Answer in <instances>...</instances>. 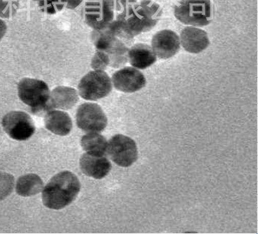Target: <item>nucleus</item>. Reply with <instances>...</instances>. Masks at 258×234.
<instances>
[{
    "instance_id": "nucleus-4",
    "label": "nucleus",
    "mask_w": 258,
    "mask_h": 234,
    "mask_svg": "<svg viewBox=\"0 0 258 234\" xmlns=\"http://www.w3.org/2000/svg\"><path fill=\"white\" fill-rule=\"evenodd\" d=\"M20 100L31 108L32 113L38 114L50 111V91L42 80L24 78L18 86Z\"/></svg>"
},
{
    "instance_id": "nucleus-24",
    "label": "nucleus",
    "mask_w": 258,
    "mask_h": 234,
    "mask_svg": "<svg viewBox=\"0 0 258 234\" xmlns=\"http://www.w3.org/2000/svg\"><path fill=\"white\" fill-rule=\"evenodd\" d=\"M66 8L69 9H75L81 5L84 0H62Z\"/></svg>"
},
{
    "instance_id": "nucleus-1",
    "label": "nucleus",
    "mask_w": 258,
    "mask_h": 234,
    "mask_svg": "<svg viewBox=\"0 0 258 234\" xmlns=\"http://www.w3.org/2000/svg\"><path fill=\"white\" fill-rule=\"evenodd\" d=\"M163 15L161 6L152 0H142L123 9L113 22L120 38L131 41L137 35L152 31Z\"/></svg>"
},
{
    "instance_id": "nucleus-16",
    "label": "nucleus",
    "mask_w": 258,
    "mask_h": 234,
    "mask_svg": "<svg viewBox=\"0 0 258 234\" xmlns=\"http://www.w3.org/2000/svg\"><path fill=\"white\" fill-rule=\"evenodd\" d=\"M79 95L74 88L59 86L50 93V108L69 110L78 102Z\"/></svg>"
},
{
    "instance_id": "nucleus-21",
    "label": "nucleus",
    "mask_w": 258,
    "mask_h": 234,
    "mask_svg": "<svg viewBox=\"0 0 258 234\" xmlns=\"http://www.w3.org/2000/svg\"><path fill=\"white\" fill-rule=\"evenodd\" d=\"M39 8L41 12L54 15L65 7L62 0H38Z\"/></svg>"
},
{
    "instance_id": "nucleus-14",
    "label": "nucleus",
    "mask_w": 258,
    "mask_h": 234,
    "mask_svg": "<svg viewBox=\"0 0 258 234\" xmlns=\"http://www.w3.org/2000/svg\"><path fill=\"white\" fill-rule=\"evenodd\" d=\"M127 60L133 67L145 70L156 63L157 57L151 46L146 44H137L128 50Z\"/></svg>"
},
{
    "instance_id": "nucleus-13",
    "label": "nucleus",
    "mask_w": 258,
    "mask_h": 234,
    "mask_svg": "<svg viewBox=\"0 0 258 234\" xmlns=\"http://www.w3.org/2000/svg\"><path fill=\"white\" fill-rule=\"evenodd\" d=\"M81 170L85 175L96 179L106 177L112 169V164L105 156L85 153L80 159Z\"/></svg>"
},
{
    "instance_id": "nucleus-7",
    "label": "nucleus",
    "mask_w": 258,
    "mask_h": 234,
    "mask_svg": "<svg viewBox=\"0 0 258 234\" xmlns=\"http://www.w3.org/2000/svg\"><path fill=\"white\" fill-rule=\"evenodd\" d=\"M2 125L8 136L18 141L29 139L35 132L33 119L24 111H13L6 114Z\"/></svg>"
},
{
    "instance_id": "nucleus-19",
    "label": "nucleus",
    "mask_w": 258,
    "mask_h": 234,
    "mask_svg": "<svg viewBox=\"0 0 258 234\" xmlns=\"http://www.w3.org/2000/svg\"><path fill=\"white\" fill-rule=\"evenodd\" d=\"M15 179L10 174L0 172V201L8 197L14 188Z\"/></svg>"
},
{
    "instance_id": "nucleus-6",
    "label": "nucleus",
    "mask_w": 258,
    "mask_h": 234,
    "mask_svg": "<svg viewBox=\"0 0 258 234\" xmlns=\"http://www.w3.org/2000/svg\"><path fill=\"white\" fill-rule=\"evenodd\" d=\"M107 153L113 162L121 167H129L138 159L137 144L123 135L113 136L107 143Z\"/></svg>"
},
{
    "instance_id": "nucleus-2",
    "label": "nucleus",
    "mask_w": 258,
    "mask_h": 234,
    "mask_svg": "<svg viewBox=\"0 0 258 234\" xmlns=\"http://www.w3.org/2000/svg\"><path fill=\"white\" fill-rule=\"evenodd\" d=\"M80 190L76 175L70 171L61 172L47 183L42 192L43 203L49 209H63L75 201Z\"/></svg>"
},
{
    "instance_id": "nucleus-3",
    "label": "nucleus",
    "mask_w": 258,
    "mask_h": 234,
    "mask_svg": "<svg viewBox=\"0 0 258 234\" xmlns=\"http://www.w3.org/2000/svg\"><path fill=\"white\" fill-rule=\"evenodd\" d=\"M174 16L185 25L203 27L212 22V4L210 0H180L175 6Z\"/></svg>"
},
{
    "instance_id": "nucleus-9",
    "label": "nucleus",
    "mask_w": 258,
    "mask_h": 234,
    "mask_svg": "<svg viewBox=\"0 0 258 234\" xmlns=\"http://www.w3.org/2000/svg\"><path fill=\"white\" fill-rule=\"evenodd\" d=\"M77 125L88 133L103 132L107 127V119L102 108L95 103L86 102L77 109Z\"/></svg>"
},
{
    "instance_id": "nucleus-5",
    "label": "nucleus",
    "mask_w": 258,
    "mask_h": 234,
    "mask_svg": "<svg viewBox=\"0 0 258 234\" xmlns=\"http://www.w3.org/2000/svg\"><path fill=\"white\" fill-rule=\"evenodd\" d=\"M112 80L105 71L94 70L85 75L78 85L79 93L86 100L96 101L110 94Z\"/></svg>"
},
{
    "instance_id": "nucleus-17",
    "label": "nucleus",
    "mask_w": 258,
    "mask_h": 234,
    "mask_svg": "<svg viewBox=\"0 0 258 234\" xmlns=\"http://www.w3.org/2000/svg\"><path fill=\"white\" fill-rule=\"evenodd\" d=\"M83 149L88 154L96 156H105L107 153L106 139L98 133H88L81 140Z\"/></svg>"
},
{
    "instance_id": "nucleus-23",
    "label": "nucleus",
    "mask_w": 258,
    "mask_h": 234,
    "mask_svg": "<svg viewBox=\"0 0 258 234\" xmlns=\"http://www.w3.org/2000/svg\"><path fill=\"white\" fill-rule=\"evenodd\" d=\"M107 1L112 6L114 11H121L128 6L137 3V0H107Z\"/></svg>"
},
{
    "instance_id": "nucleus-26",
    "label": "nucleus",
    "mask_w": 258,
    "mask_h": 234,
    "mask_svg": "<svg viewBox=\"0 0 258 234\" xmlns=\"http://www.w3.org/2000/svg\"><path fill=\"white\" fill-rule=\"evenodd\" d=\"M33 1H38V0H33Z\"/></svg>"
},
{
    "instance_id": "nucleus-12",
    "label": "nucleus",
    "mask_w": 258,
    "mask_h": 234,
    "mask_svg": "<svg viewBox=\"0 0 258 234\" xmlns=\"http://www.w3.org/2000/svg\"><path fill=\"white\" fill-rule=\"evenodd\" d=\"M180 46L191 54L201 53L210 45V38L204 30L194 26L184 28L180 33Z\"/></svg>"
},
{
    "instance_id": "nucleus-10",
    "label": "nucleus",
    "mask_w": 258,
    "mask_h": 234,
    "mask_svg": "<svg viewBox=\"0 0 258 234\" xmlns=\"http://www.w3.org/2000/svg\"><path fill=\"white\" fill-rule=\"evenodd\" d=\"M112 83L116 90L124 93H135L146 85V78L138 69L125 67L112 75Z\"/></svg>"
},
{
    "instance_id": "nucleus-22",
    "label": "nucleus",
    "mask_w": 258,
    "mask_h": 234,
    "mask_svg": "<svg viewBox=\"0 0 258 234\" xmlns=\"http://www.w3.org/2000/svg\"><path fill=\"white\" fill-rule=\"evenodd\" d=\"M110 59L108 54L101 50H97L92 59V68L94 70L104 71L107 67L110 66Z\"/></svg>"
},
{
    "instance_id": "nucleus-11",
    "label": "nucleus",
    "mask_w": 258,
    "mask_h": 234,
    "mask_svg": "<svg viewBox=\"0 0 258 234\" xmlns=\"http://www.w3.org/2000/svg\"><path fill=\"white\" fill-rule=\"evenodd\" d=\"M151 47L156 57L159 59H170L180 50V37L174 31L163 30L154 35Z\"/></svg>"
},
{
    "instance_id": "nucleus-15",
    "label": "nucleus",
    "mask_w": 258,
    "mask_h": 234,
    "mask_svg": "<svg viewBox=\"0 0 258 234\" xmlns=\"http://www.w3.org/2000/svg\"><path fill=\"white\" fill-rule=\"evenodd\" d=\"M45 127L52 134L65 136L73 129V121L69 114L59 110H50L44 118Z\"/></svg>"
},
{
    "instance_id": "nucleus-25",
    "label": "nucleus",
    "mask_w": 258,
    "mask_h": 234,
    "mask_svg": "<svg viewBox=\"0 0 258 234\" xmlns=\"http://www.w3.org/2000/svg\"><path fill=\"white\" fill-rule=\"evenodd\" d=\"M7 31V26L5 22H4L2 19H0V41L5 37Z\"/></svg>"
},
{
    "instance_id": "nucleus-18",
    "label": "nucleus",
    "mask_w": 258,
    "mask_h": 234,
    "mask_svg": "<svg viewBox=\"0 0 258 234\" xmlns=\"http://www.w3.org/2000/svg\"><path fill=\"white\" fill-rule=\"evenodd\" d=\"M44 188V183L38 175L28 174L19 178L16 192L20 196L28 197L39 194Z\"/></svg>"
},
{
    "instance_id": "nucleus-8",
    "label": "nucleus",
    "mask_w": 258,
    "mask_h": 234,
    "mask_svg": "<svg viewBox=\"0 0 258 234\" xmlns=\"http://www.w3.org/2000/svg\"><path fill=\"white\" fill-rule=\"evenodd\" d=\"M114 11L107 0H88L84 9L85 22L94 31H101L114 20Z\"/></svg>"
},
{
    "instance_id": "nucleus-20",
    "label": "nucleus",
    "mask_w": 258,
    "mask_h": 234,
    "mask_svg": "<svg viewBox=\"0 0 258 234\" xmlns=\"http://www.w3.org/2000/svg\"><path fill=\"white\" fill-rule=\"evenodd\" d=\"M20 0H0V18L10 19L18 12Z\"/></svg>"
}]
</instances>
